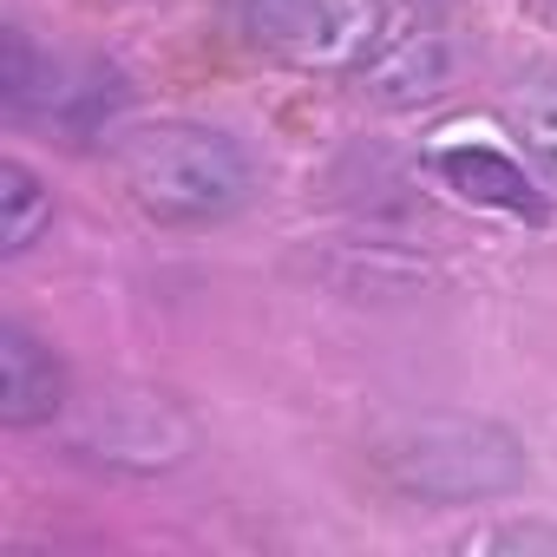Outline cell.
<instances>
[{
	"label": "cell",
	"mask_w": 557,
	"mask_h": 557,
	"mask_svg": "<svg viewBox=\"0 0 557 557\" xmlns=\"http://www.w3.org/2000/svg\"><path fill=\"white\" fill-rule=\"evenodd\" d=\"M53 79H60V60L40 53L27 27H0V106L14 119H34L53 99Z\"/></svg>",
	"instance_id": "cell-11"
},
{
	"label": "cell",
	"mask_w": 557,
	"mask_h": 557,
	"mask_svg": "<svg viewBox=\"0 0 557 557\" xmlns=\"http://www.w3.org/2000/svg\"><path fill=\"white\" fill-rule=\"evenodd\" d=\"M544 14H550V21H557V0H544Z\"/></svg>",
	"instance_id": "cell-14"
},
{
	"label": "cell",
	"mask_w": 557,
	"mask_h": 557,
	"mask_svg": "<svg viewBox=\"0 0 557 557\" xmlns=\"http://www.w3.org/2000/svg\"><path fill=\"white\" fill-rule=\"evenodd\" d=\"M132 86L112 60H60V79H53V99L40 106V119L53 125V138L66 145H92L112 132V119L125 112Z\"/></svg>",
	"instance_id": "cell-7"
},
{
	"label": "cell",
	"mask_w": 557,
	"mask_h": 557,
	"mask_svg": "<svg viewBox=\"0 0 557 557\" xmlns=\"http://www.w3.org/2000/svg\"><path fill=\"white\" fill-rule=\"evenodd\" d=\"M505 125H511V138L524 145V158L557 184V60L531 66V73L511 86V99H505Z\"/></svg>",
	"instance_id": "cell-9"
},
{
	"label": "cell",
	"mask_w": 557,
	"mask_h": 557,
	"mask_svg": "<svg viewBox=\"0 0 557 557\" xmlns=\"http://www.w3.org/2000/svg\"><path fill=\"white\" fill-rule=\"evenodd\" d=\"M119 184L138 216L164 230H210L256 197V158L223 125L164 119L119 145Z\"/></svg>",
	"instance_id": "cell-2"
},
{
	"label": "cell",
	"mask_w": 557,
	"mask_h": 557,
	"mask_svg": "<svg viewBox=\"0 0 557 557\" xmlns=\"http://www.w3.org/2000/svg\"><path fill=\"white\" fill-rule=\"evenodd\" d=\"M47 230H53V190H47V177L34 164L8 158V164H0V256H8V262L27 256Z\"/></svg>",
	"instance_id": "cell-10"
},
{
	"label": "cell",
	"mask_w": 557,
	"mask_h": 557,
	"mask_svg": "<svg viewBox=\"0 0 557 557\" xmlns=\"http://www.w3.org/2000/svg\"><path fill=\"white\" fill-rule=\"evenodd\" d=\"M236 21L262 53L315 73H355L387 34L381 0H236Z\"/></svg>",
	"instance_id": "cell-4"
},
{
	"label": "cell",
	"mask_w": 557,
	"mask_h": 557,
	"mask_svg": "<svg viewBox=\"0 0 557 557\" xmlns=\"http://www.w3.org/2000/svg\"><path fill=\"white\" fill-rule=\"evenodd\" d=\"M66 446L73 459L86 466H106V472H171L190 459L197 446V420L171 400V394H151V387H106L92 400H73L66 407Z\"/></svg>",
	"instance_id": "cell-3"
},
{
	"label": "cell",
	"mask_w": 557,
	"mask_h": 557,
	"mask_svg": "<svg viewBox=\"0 0 557 557\" xmlns=\"http://www.w3.org/2000/svg\"><path fill=\"white\" fill-rule=\"evenodd\" d=\"M361 92L387 112H407V106H426L453 86V40L440 27H400V34H381L374 53L355 66Z\"/></svg>",
	"instance_id": "cell-5"
},
{
	"label": "cell",
	"mask_w": 557,
	"mask_h": 557,
	"mask_svg": "<svg viewBox=\"0 0 557 557\" xmlns=\"http://www.w3.org/2000/svg\"><path fill=\"white\" fill-rule=\"evenodd\" d=\"M459 550H544V557H557V524H537V518H511V524H492V531H466L459 537Z\"/></svg>",
	"instance_id": "cell-12"
},
{
	"label": "cell",
	"mask_w": 557,
	"mask_h": 557,
	"mask_svg": "<svg viewBox=\"0 0 557 557\" xmlns=\"http://www.w3.org/2000/svg\"><path fill=\"white\" fill-rule=\"evenodd\" d=\"M400 8H413V14H440V8H453V0H400Z\"/></svg>",
	"instance_id": "cell-13"
},
{
	"label": "cell",
	"mask_w": 557,
	"mask_h": 557,
	"mask_svg": "<svg viewBox=\"0 0 557 557\" xmlns=\"http://www.w3.org/2000/svg\"><path fill=\"white\" fill-rule=\"evenodd\" d=\"M440 177H446V190H459L466 203H485V210L544 223V197H537L531 177H524L505 151H492V145H453V151H440Z\"/></svg>",
	"instance_id": "cell-8"
},
{
	"label": "cell",
	"mask_w": 557,
	"mask_h": 557,
	"mask_svg": "<svg viewBox=\"0 0 557 557\" xmlns=\"http://www.w3.org/2000/svg\"><path fill=\"white\" fill-rule=\"evenodd\" d=\"M374 479L420 505H485L524 485V440L485 413H400L368 446Z\"/></svg>",
	"instance_id": "cell-1"
},
{
	"label": "cell",
	"mask_w": 557,
	"mask_h": 557,
	"mask_svg": "<svg viewBox=\"0 0 557 557\" xmlns=\"http://www.w3.org/2000/svg\"><path fill=\"white\" fill-rule=\"evenodd\" d=\"M73 407L66 361L27 329V322H0V426H47Z\"/></svg>",
	"instance_id": "cell-6"
}]
</instances>
